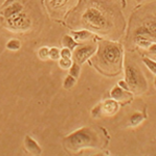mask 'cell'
I'll return each mask as SVG.
<instances>
[{
    "label": "cell",
    "instance_id": "3",
    "mask_svg": "<svg viewBox=\"0 0 156 156\" xmlns=\"http://www.w3.org/2000/svg\"><path fill=\"white\" fill-rule=\"evenodd\" d=\"M125 77L126 83L130 90L140 94L147 89V81L140 68L129 59L125 60Z\"/></svg>",
    "mask_w": 156,
    "mask_h": 156
},
{
    "label": "cell",
    "instance_id": "16",
    "mask_svg": "<svg viewBox=\"0 0 156 156\" xmlns=\"http://www.w3.org/2000/svg\"><path fill=\"white\" fill-rule=\"evenodd\" d=\"M75 83H76V78L73 77L72 75H68L66 79L64 80V87L66 90H70L74 87Z\"/></svg>",
    "mask_w": 156,
    "mask_h": 156
},
{
    "label": "cell",
    "instance_id": "27",
    "mask_svg": "<svg viewBox=\"0 0 156 156\" xmlns=\"http://www.w3.org/2000/svg\"><path fill=\"white\" fill-rule=\"evenodd\" d=\"M12 1H16V0H6V3H5V5H6V4H12Z\"/></svg>",
    "mask_w": 156,
    "mask_h": 156
},
{
    "label": "cell",
    "instance_id": "23",
    "mask_svg": "<svg viewBox=\"0 0 156 156\" xmlns=\"http://www.w3.org/2000/svg\"><path fill=\"white\" fill-rule=\"evenodd\" d=\"M68 0H51V5L53 7H62V5H65V4L67 3Z\"/></svg>",
    "mask_w": 156,
    "mask_h": 156
},
{
    "label": "cell",
    "instance_id": "17",
    "mask_svg": "<svg viewBox=\"0 0 156 156\" xmlns=\"http://www.w3.org/2000/svg\"><path fill=\"white\" fill-rule=\"evenodd\" d=\"M143 62H144V64L146 65V67H147L153 74L156 75V62H154V60H152L150 58H147V57H144V58H143Z\"/></svg>",
    "mask_w": 156,
    "mask_h": 156
},
{
    "label": "cell",
    "instance_id": "10",
    "mask_svg": "<svg viewBox=\"0 0 156 156\" xmlns=\"http://www.w3.org/2000/svg\"><path fill=\"white\" fill-rule=\"evenodd\" d=\"M22 9H23L22 4L19 3V2H17V1H15L14 3L9 4V5L7 6L3 12H2V15H3V16L7 19V18H9V17H12V15L18 14V12H22Z\"/></svg>",
    "mask_w": 156,
    "mask_h": 156
},
{
    "label": "cell",
    "instance_id": "14",
    "mask_svg": "<svg viewBox=\"0 0 156 156\" xmlns=\"http://www.w3.org/2000/svg\"><path fill=\"white\" fill-rule=\"evenodd\" d=\"M144 121V115H143L140 112H134L129 119V123H130V126L132 127H136L140 123Z\"/></svg>",
    "mask_w": 156,
    "mask_h": 156
},
{
    "label": "cell",
    "instance_id": "22",
    "mask_svg": "<svg viewBox=\"0 0 156 156\" xmlns=\"http://www.w3.org/2000/svg\"><path fill=\"white\" fill-rule=\"evenodd\" d=\"M60 57H62V58H71L72 57L71 50H70L69 48L64 47V48L60 50Z\"/></svg>",
    "mask_w": 156,
    "mask_h": 156
},
{
    "label": "cell",
    "instance_id": "28",
    "mask_svg": "<svg viewBox=\"0 0 156 156\" xmlns=\"http://www.w3.org/2000/svg\"><path fill=\"white\" fill-rule=\"evenodd\" d=\"M154 87H155V89H156V77H155V79H154Z\"/></svg>",
    "mask_w": 156,
    "mask_h": 156
},
{
    "label": "cell",
    "instance_id": "8",
    "mask_svg": "<svg viewBox=\"0 0 156 156\" xmlns=\"http://www.w3.org/2000/svg\"><path fill=\"white\" fill-rule=\"evenodd\" d=\"M24 146H25V149H26L30 154H34V155H41L42 154V148L40 147L39 144L29 136H25L24 140Z\"/></svg>",
    "mask_w": 156,
    "mask_h": 156
},
{
    "label": "cell",
    "instance_id": "12",
    "mask_svg": "<svg viewBox=\"0 0 156 156\" xmlns=\"http://www.w3.org/2000/svg\"><path fill=\"white\" fill-rule=\"evenodd\" d=\"M73 39L75 41H85V40L90 39V32L87 30H80V31H73Z\"/></svg>",
    "mask_w": 156,
    "mask_h": 156
},
{
    "label": "cell",
    "instance_id": "20",
    "mask_svg": "<svg viewBox=\"0 0 156 156\" xmlns=\"http://www.w3.org/2000/svg\"><path fill=\"white\" fill-rule=\"evenodd\" d=\"M58 65L62 69L64 70H67V69H70V67L72 66V62H71V58H60L58 59Z\"/></svg>",
    "mask_w": 156,
    "mask_h": 156
},
{
    "label": "cell",
    "instance_id": "29",
    "mask_svg": "<svg viewBox=\"0 0 156 156\" xmlns=\"http://www.w3.org/2000/svg\"><path fill=\"white\" fill-rule=\"evenodd\" d=\"M136 1H137V2H140V1H142V0H136Z\"/></svg>",
    "mask_w": 156,
    "mask_h": 156
},
{
    "label": "cell",
    "instance_id": "5",
    "mask_svg": "<svg viewBox=\"0 0 156 156\" xmlns=\"http://www.w3.org/2000/svg\"><path fill=\"white\" fill-rule=\"evenodd\" d=\"M7 23L12 29L24 31V30L29 29V27L31 26V20L25 12H20L18 14H15L12 17L7 18Z\"/></svg>",
    "mask_w": 156,
    "mask_h": 156
},
{
    "label": "cell",
    "instance_id": "13",
    "mask_svg": "<svg viewBox=\"0 0 156 156\" xmlns=\"http://www.w3.org/2000/svg\"><path fill=\"white\" fill-rule=\"evenodd\" d=\"M62 46L66 47V48H69L71 51L73 49H75V47L78 45L76 41L70 36H64V37H62Z\"/></svg>",
    "mask_w": 156,
    "mask_h": 156
},
{
    "label": "cell",
    "instance_id": "4",
    "mask_svg": "<svg viewBox=\"0 0 156 156\" xmlns=\"http://www.w3.org/2000/svg\"><path fill=\"white\" fill-rule=\"evenodd\" d=\"M82 21L89 28L104 31L109 28V21L102 12L96 7H89L82 15Z\"/></svg>",
    "mask_w": 156,
    "mask_h": 156
},
{
    "label": "cell",
    "instance_id": "25",
    "mask_svg": "<svg viewBox=\"0 0 156 156\" xmlns=\"http://www.w3.org/2000/svg\"><path fill=\"white\" fill-rule=\"evenodd\" d=\"M118 85H120V87H122V89H124V90H129V87H128L126 81H124V80H120L119 84H118Z\"/></svg>",
    "mask_w": 156,
    "mask_h": 156
},
{
    "label": "cell",
    "instance_id": "21",
    "mask_svg": "<svg viewBox=\"0 0 156 156\" xmlns=\"http://www.w3.org/2000/svg\"><path fill=\"white\" fill-rule=\"evenodd\" d=\"M39 57L43 60L49 58V48L48 47H42L39 50Z\"/></svg>",
    "mask_w": 156,
    "mask_h": 156
},
{
    "label": "cell",
    "instance_id": "1",
    "mask_svg": "<svg viewBox=\"0 0 156 156\" xmlns=\"http://www.w3.org/2000/svg\"><path fill=\"white\" fill-rule=\"evenodd\" d=\"M62 144L65 149L70 152H78L84 148H101L102 140L96 130L82 127L65 137Z\"/></svg>",
    "mask_w": 156,
    "mask_h": 156
},
{
    "label": "cell",
    "instance_id": "9",
    "mask_svg": "<svg viewBox=\"0 0 156 156\" xmlns=\"http://www.w3.org/2000/svg\"><path fill=\"white\" fill-rule=\"evenodd\" d=\"M119 109V104L115 100H106L101 104V112L108 115L115 114Z\"/></svg>",
    "mask_w": 156,
    "mask_h": 156
},
{
    "label": "cell",
    "instance_id": "7",
    "mask_svg": "<svg viewBox=\"0 0 156 156\" xmlns=\"http://www.w3.org/2000/svg\"><path fill=\"white\" fill-rule=\"evenodd\" d=\"M96 52V46L94 45H85V46L78 47L75 50L74 57L78 64H83L87 59H89L93 54Z\"/></svg>",
    "mask_w": 156,
    "mask_h": 156
},
{
    "label": "cell",
    "instance_id": "26",
    "mask_svg": "<svg viewBox=\"0 0 156 156\" xmlns=\"http://www.w3.org/2000/svg\"><path fill=\"white\" fill-rule=\"evenodd\" d=\"M149 51L150 53L152 54H156V43L155 44H151L149 46Z\"/></svg>",
    "mask_w": 156,
    "mask_h": 156
},
{
    "label": "cell",
    "instance_id": "19",
    "mask_svg": "<svg viewBox=\"0 0 156 156\" xmlns=\"http://www.w3.org/2000/svg\"><path fill=\"white\" fill-rule=\"evenodd\" d=\"M70 75H72L73 77L78 78L80 75V67L78 64H72V66L70 67Z\"/></svg>",
    "mask_w": 156,
    "mask_h": 156
},
{
    "label": "cell",
    "instance_id": "6",
    "mask_svg": "<svg viewBox=\"0 0 156 156\" xmlns=\"http://www.w3.org/2000/svg\"><path fill=\"white\" fill-rule=\"evenodd\" d=\"M135 37L140 39H145L147 41H155L156 42V21L151 20V21L145 22L144 24L140 25L134 31Z\"/></svg>",
    "mask_w": 156,
    "mask_h": 156
},
{
    "label": "cell",
    "instance_id": "18",
    "mask_svg": "<svg viewBox=\"0 0 156 156\" xmlns=\"http://www.w3.org/2000/svg\"><path fill=\"white\" fill-rule=\"evenodd\" d=\"M49 58L52 60H57L60 58V50H58L55 47L49 49Z\"/></svg>",
    "mask_w": 156,
    "mask_h": 156
},
{
    "label": "cell",
    "instance_id": "11",
    "mask_svg": "<svg viewBox=\"0 0 156 156\" xmlns=\"http://www.w3.org/2000/svg\"><path fill=\"white\" fill-rule=\"evenodd\" d=\"M110 96L115 101H124V100L127 99L128 93H126V90L122 89L120 85H115L114 89L112 90V92H110Z\"/></svg>",
    "mask_w": 156,
    "mask_h": 156
},
{
    "label": "cell",
    "instance_id": "15",
    "mask_svg": "<svg viewBox=\"0 0 156 156\" xmlns=\"http://www.w3.org/2000/svg\"><path fill=\"white\" fill-rule=\"evenodd\" d=\"M6 48L11 51H17L21 48V42L19 40H15L12 39L11 41H9L6 43Z\"/></svg>",
    "mask_w": 156,
    "mask_h": 156
},
{
    "label": "cell",
    "instance_id": "24",
    "mask_svg": "<svg viewBox=\"0 0 156 156\" xmlns=\"http://www.w3.org/2000/svg\"><path fill=\"white\" fill-rule=\"evenodd\" d=\"M92 115H93V117H95V118L99 117V115H101V104L98 105V106H96L94 109H93Z\"/></svg>",
    "mask_w": 156,
    "mask_h": 156
},
{
    "label": "cell",
    "instance_id": "2",
    "mask_svg": "<svg viewBox=\"0 0 156 156\" xmlns=\"http://www.w3.org/2000/svg\"><path fill=\"white\" fill-rule=\"evenodd\" d=\"M96 60L102 69L115 70L119 69L122 60V51L118 44L105 42L99 46Z\"/></svg>",
    "mask_w": 156,
    "mask_h": 156
}]
</instances>
